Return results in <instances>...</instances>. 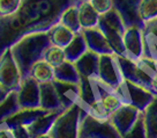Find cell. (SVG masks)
<instances>
[{
  "label": "cell",
  "instance_id": "1",
  "mask_svg": "<svg viewBox=\"0 0 157 138\" xmlns=\"http://www.w3.org/2000/svg\"><path fill=\"white\" fill-rule=\"evenodd\" d=\"M114 91L124 104H131L142 113L156 96V94H154L151 91L126 79Z\"/></svg>",
  "mask_w": 157,
  "mask_h": 138
},
{
  "label": "cell",
  "instance_id": "2",
  "mask_svg": "<svg viewBox=\"0 0 157 138\" xmlns=\"http://www.w3.org/2000/svg\"><path fill=\"white\" fill-rule=\"evenodd\" d=\"M97 78L113 89L121 85L125 78L117 54L98 55Z\"/></svg>",
  "mask_w": 157,
  "mask_h": 138
},
{
  "label": "cell",
  "instance_id": "3",
  "mask_svg": "<svg viewBox=\"0 0 157 138\" xmlns=\"http://www.w3.org/2000/svg\"><path fill=\"white\" fill-rule=\"evenodd\" d=\"M21 83V70L12 51H6L0 57V86L12 91L17 88Z\"/></svg>",
  "mask_w": 157,
  "mask_h": 138
},
{
  "label": "cell",
  "instance_id": "4",
  "mask_svg": "<svg viewBox=\"0 0 157 138\" xmlns=\"http://www.w3.org/2000/svg\"><path fill=\"white\" fill-rule=\"evenodd\" d=\"M141 26L126 27L123 36L124 57L133 62L143 56V31Z\"/></svg>",
  "mask_w": 157,
  "mask_h": 138
},
{
  "label": "cell",
  "instance_id": "5",
  "mask_svg": "<svg viewBox=\"0 0 157 138\" xmlns=\"http://www.w3.org/2000/svg\"><path fill=\"white\" fill-rule=\"evenodd\" d=\"M141 114L142 112L131 104H123L116 113L112 114V116L110 117V122L120 133V136L124 137L134 127Z\"/></svg>",
  "mask_w": 157,
  "mask_h": 138
},
{
  "label": "cell",
  "instance_id": "6",
  "mask_svg": "<svg viewBox=\"0 0 157 138\" xmlns=\"http://www.w3.org/2000/svg\"><path fill=\"white\" fill-rule=\"evenodd\" d=\"M86 33V39L83 37L86 44L88 45V49L93 51L97 55H105V54H113L112 47L109 43L106 36L104 35L102 29L98 26L97 28H93V29L83 30ZM82 33V34H83ZM116 54V52H114Z\"/></svg>",
  "mask_w": 157,
  "mask_h": 138
},
{
  "label": "cell",
  "instance_id": "7",
  "mask_svg": "<svg viewBox=\"0 0 157 138\" xmlns=\"http://www.w3.org/2000/svg\"><path fill=\"white\" fill-rule=\"evenodd\" d=\"M30 78L39 85L52 84L57 77V69L48 63L44 58L37 59L29 70Z\"/></svg>",
  "mask_w": 157,
  "mask_h": 138
},
{
  "label": "cell",
  "instance_id": "8",
  "mask_svg": "<svg viewBox=\"0 0 157 138\" xmlns=\"http://www.w3.org/2000/svg\"><path fill=\"white\" fill-rule=\"evenodd\" d=\"M78 34L74 33L72 29H69L68 27L61 25L58 22L57 25H54L49 31V41L50 44L59 47L61 49H68L69 45L74 42V39H76Z\"/></svg>",
  "mask_w": 157,
  "mask_h": 138
},
{
  "label": "cell",
  "instance_id": "9",
  "mask_svg": "<svg viewBox=\"0 0 157 138\" xmlns=\"http://www.w3.org/2000/svg\"><path fill=\"white\" fill-rule=\"evenodd\" d=\"M143 56L157 60V18L143 25Z\"/></svg>",
  "mask_w": 157,
  "mask_h": 138
},
{
  "label": "cell",
  "instance_id": "10",
  "mask_svg": "<svg viewBox=\"0 0 157 138\" xmlns=\"http://www.w3.org/2000/svg\"><path fill=\"white\" fill-rule=\"evenodd\" d=\"M78 22L81 30H88L97 28L101 21V15L98 14L94 7L89 4L88 0H82L78 6Z\"/></svg>",
  "mask_w": 157,
  "mask_h": 138
},
{
  "label": "cell",
  "instance_id": "11",
  "mask_svg": "<svg viewBox=\"0 0 157 138\" xmlns=\"http://www.w3.org/2000/svg\"><path fill=\"white\" fill-rule=\"evenodd\" d=\"M147 138H157V95L143 112Z\"/></svg>",
  "mask_w": 157,
  "mask_h": 138
},
{
  "label": "cell",
  "instance_id": "12",
  "mask_svg": "<svg viewBox=\"0 0 157 138\" xmlns=\"http://www.w3.org/2000/svg\"><path fill=\"white\" fill-rule=\"evenodd\" d=\"M42 58H44L48 63H50L57 70L60 69L61 66H64L66 64V62L68 60L67 55H66V50L52 44H50L48 48H45Z\"/></svg>",
  "mask_w": 157,
  "mask_h": 138
},
{
  "label": "cell",
  "instance_id": "13",
  "mask_svg": "<svg viewBox=\"0 0 157 138\" xmlns=\"http://www.w3.org/2000/svg\"><path fill=\"white\" fill-rule=\"evenodd\" d=\"M137 15L142 25H144L148 21L156 19L157 0H140L137 6Z\"/></svg>",
  "mask_w": 157,
  "mask_h": 138
},
{
  "label": "cell",
  "instance_id": "14",
  "mask_svg": "<svg viewBox=\"0 0 157 138\" xmlns=\"http://www.w3.org/2000/svg\"><path fill=\"white\" fill-rule=\"evenodd\" d=\"M59 22L61 25L68 27L69 29H72L74 33H81V26L78 22V6H71L67 10H65L61 14V18L59 20Z\"/></svg>",
  "mask_w": 157,
  "mask_h": 138
},
{
  "label": "cell",
  "instance_id": "15",
  "mask_svg": "<svg viewBox=\"0 0 157 138\" xmlns=\"http://www.w3.org/2000/svg\"><path fill=\"white\" fill-rule=\"evenodd\" d=\"M23 0H0V16H13L17 14Z\"/></svg>",
  "mask_w": 157,
  "mask_h": 138
},
{
  "label": "cell",
  "instance_id": "16",
  "mask_svg": "<svg viewBox=\"0 0 157 138\" xmlns=\"http://www.w3.org/2000/svg\"><path fill=\"white\" fill-rule=\"evenodd\" d=\"M123 138H147V130H146V125H144L143 113L140 115V117L136 121V123L134 124V127Z\"/></svg>",
  "mask_w": 157,
  "mask_h": 138
},
{
  "label": "cell",
  "instance_id": "17",
  "mask_svg": "<svg viewBox=\"0 0 157 138\" xmlns=\"http://www.w3.org/2000/svg\"><path fill=\"white\" fill-rule=\"evenodd\" d=\"M88 1L101 16L108 14L109 12H111L114 8V0H88Z\"/></svg>",
  "mask_w": 157,
  "mask_h": 138
},
{
  "label": "cell",
  "instance_id": "18",
  "mask_svg": "<svg viewBox=\"0 0 157 138\" xmlns=\"http://www.w3.org/2000/svg\"><path fill=\"white\" fill-rule=\"evenodd\" d=\"M0 138H17L16 133L10 128H0Z\"/></svg>",
  "mask_w": 157,
  "mask_h": 138
},
{
  "label": "cell",
  "instance_id": "19",
  "mask_svg": "<svg viewBox=\"0 0 157 138\" xmlns=\"http://www.w3.org/2000/svg\"><path fill=\"white\" fill-rule=\"evenodd\" d=\"M33 138H53V137H52V135H51L50 132H42V133L35 135Z\"/></svg>",
  "mask_w": 157,
  "mask_h": 138
},
{
  "label": "cell",
  "instance_id": "20",
  "mask_svg": "<svg viewBox=\"0 0 157 138\" xmlns=\"http://www.w3.org/2000/svg\"><path fill=\"white\" fill-rule=\"evenodd\" d=\"M152 89H154L155 94L157 95V75L154 78V80H152Z\"/></svg>",
  "mask_w": 157,
  "mask_h": 138
}]
</instances>
